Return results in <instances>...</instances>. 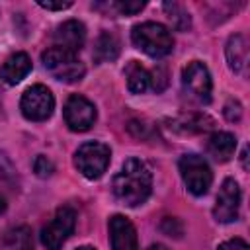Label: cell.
<instances>
[{"instance_id":"cell-1","label":"cell","mask_w":250,"mask_h":250,"mask_svg":"<svg viewBox=\"0 0 250 250\" xmlns=\"http://www.w3.org/2000/svg\"><path fill=\"white\" fill-rule=\"evenodd\" d=\"M111 189L113 195L127 207H137L145 203L152 191L150 168L141 158H127L121 170L115 174Z\"/></svg>"},{"instance_id":"cell-2","label":"cell","mask_w":250,"mask_h":250,"mask_svg":"<svg viewBox=\"0 0 250 250\" xmlns=\"http://www.w3.org/2000/svg\"><path fill=\"white\" fill-rule=\"evenodd\" d=\"M131 39L137 49H141L143 53H146L148 57H154V59H162V57L170 55L174 49L172 33L168 31L166 25H162L158 21L137 23L131 29Z\"/></svg>"},{"instance_id":"cell-3","label":"cell","mask_w":250,"mask_h":250,"mask_svg":"<svg viewBox=\"0 0 250 250\" xmlns=\"http://www.w3.org/2000/svg\"><path fill=\"white\" fill-rule=\"evenodd\" d=\"M41 61H43V66L45 70L61 80V82H66V84H72V82H78L84 78L86 74V66L84 62L70 51H64V49H59V47H51L47 49L43 55H41Z\"/></svg>"},{"instance_id":"cell-4","label":"cell","mask_w":250,"mask_h":250,"mask_svg":"<svg viewBox=\"0 0 250 250\" xmlns=\"http://www.w3.org/2000/svg\"><path fill=\"white\" fill-rule=\"evenodd\" d=\"M111 160V150L107 145L98 141H88L74 152V164L78 172L88 180H98L104 176Z\"/></svg>"},{"instance_id":"cell-5","label":"cell","mask_w":250,"mask_h":250,"mask_svg":"<svg viewBox=\"0 0 250 250\" xmlns=\"http://www.w3.org/2000/svg\"><path fill=\"white\" fill-rule=\"evenodd\" d=\"M182 180L188 188L189 193L193 195H203L209 191L211 182H213V172L209 164L205 162L203 156L199 154H184L178 162Z\"/></svg>"},{"instance_id":"cell-6","label":"cell","mask_w":250,"mask_h":250,"mask_svg":"<svg viewBox=\"0 0 250 250\" xmlns=\"http://www.w3.org/2000/svg\"><path fill=\"white\" fill-rule=\"evenodd\" d=\"M20 109L23 113L25 119L29 121H45L53 115L55 109V96L53 92L43 86V84H35L29 86L20 102Z\"/></svg>"},{"instance_id":"cell-7","label":"cell","mask_w":250,"mask_h":250,"mask_svg":"<svg viewBox=\"0 0 250 250\" xmlns=\"http://www.w3.org/2000/svg\"><path fill=\"white\" fill-rule=\"evenodd\" d=\"M76 227V213L70 207H61L53 221L43 227L41 230V242L47 250H61V246L66 242V238L72 234Z\"/></svg>"},{"instance_id":"cell-8","label":"cell","mask_w":250,"mask_h":250,"mask_svg":"<svg viewBox=\"0 0 250 250\" xmlns=\"http://www.w3.org/2000/svg\"><path fill=\"white\" fill-rule=\"evenodd\" d=\"M182 84H184V90L193 100H197L201 104H207L211 100L213 82H211V74H209L207 66L201 61L188 62V66L182 72Z\"/></svg>"},{"instance_id":"cell-9","label":"cell","mask_w":250,"mask_h":250,"mask_svg":"<svg viewBox=\"0 0 250 250\" xmlns=\"http://www.w3.org/2000/svg\"><path fill=\"white\" fill-rule=\"evenodd\" d=\"M96 117H98L96 105L88 98L74 94L66 100V104H64V123L68 125L70 131H76V133L88 131L96 123Z\"/></svg>"},{"instance_id":"cell-10","label":"cell","mask_w":250,"mask_h":250,"mask_svg":"<svg viewBox=\"0 0 250 250\" xmlns=\"http://www.w3.org/2000/svg\"><path fill=\"white\" fill-rule=\"evenodd\" d=\"M238 207H240V188L232 178H227L217 193L213 217L217 223H232L238 217Z\"/></svg>"},{"instance_id":"cell-11","label":"cell","mask_w":250,"mask_h":250,"mask_svg":"<svg viewBox=\"0 0 250 250\" xmlns=\"http://www.w3.org/2000/svg\"><path fill=\"white\" fill-rule=\"evenodd\" d=\"M53 39H55V47L64 49V51H70V53L76 55L84 47L86 27L78 20H66L61 25H57V29L53 33Z\"/></svg>"},{"instance_id":"cell-12","label":"cell","mask_w":250,"mask_h":250,"mask_svg":"<svg viewBox=\"0 0 250 250\" xmlns=\"http://www.w3.org/2000/svg\"><path fill=\"white\" fill-rule=\"evenodd\" d=\"M109 240L111 250H137V230L133 223L123 215L109 219Z\"/></svg>"},{"instance_id":"cell-13","label":"cell","mask_w":250,"mask_h":250,"mask_svg":"<svg viewBox=\"0 0 250 250\" xmlns=\"http://www.w3.org/2000/svg\"><path fill=\"white\" fill-rule=\"evenodd\" d=\"M225 55H227V62H229L230 70L234 74L244 76L246 68H248V41H246V37L240 33L230 35L227 41Z\"/></svg>"},{"instance_id":"cell-14","label":"cell","mask_w":250,"mask_h":250,"mask_svg":"<svg viewBox=\"0 0 250 250\" xmlns=\"http://www.w3.org/2000/svg\"><path fill=\"white\" fill-rule=\"evenodd\" d=\"M29 72H31V59L25 53H14L4 61V64L0 68V78H2V82L16 86Z\"/></svg>"},{"instance_id":"cell-15","label":"cell","mask_w":250,"mask_h":250,"mask_svg":"<svg viewBox=\"0 0 250 250\" xmlns=\"http://www.w3.org/2000/svg\"><path fill=\"white\" fill-rule=\"evenodd\" d=\"M234 148H236V137L227 131L213 133L207 141V152L217 162H227L234 154Z\"/></svg>"},{"instance_id":"cell-16","label":"cell","mask_w":250,"mask_h":250,"mask_svg":"<svg viewBox=\"0 0 250 250\" xmlns=\"http://www.w3.org/2000/svg\"><path fill=\"white\" fill-rule=\"evenodd\" d=\"M125 78H127V88L133 94H143L150 86V72L139 61H131L125 66Z\"/></svg>"},{"instance_id":"cell-17","label":"cell","mask_w":250,"mask_h":250,"mask_svg":"<svg viewBox=\"0 0 250 250\" xmlns=\"http://www.w3.org/2000/svg\"><path fill=\"white\" fill-rule=\"evenodd\" d=\"M119 55V41L113 33L104 31L98 39H96V47H94V59L98 62H111L115 61Z\"/></svg>"},{"instance_id":"cell-18","label":"cell","mask_w":250,"mask_h":250,"mask_svg":"<svg viewBox=\"0 0 250 250\" xmlns=\"http://www.w3.org/2000/svg\"><path fill=\"white\" fill-rule=\"evenodd\" d=\"M6 250H33L31 232L27 227H16L12 229L4 238Z\"/></svg>"},{"instance_id":"cell-19","label":"cell","mask_w":250,"mask_h":250,"mask_svg":"<svg viewBox=\"0 0 250 250\" xmlns=\"http://www.w3.org/2000/svg\"><path fill=\"white\" fill-rule=\"evenodd\" d=\"M162 8H164V12H166V16H168V20H170V23H172L174 29H178V31L189 29L191 18H189V14H188L180 4H176V2H166V4H162Z\"/></svg>"},{"instance_id":"cell-20","label":"cell","mask_w":250,"mask_h":250,"mask_svg":"<svg viewBox=\"0 0 250 250\" xmlns=\"http://www.w3.org/2000/svg\"><path fill=\"white\" fill-rule=\"evenodd\" d=\"M180 125H184V127H182L184 133H193V131L197 133V131H207V129H211V127H213V121H211L207 115H189V117L180 119L178 125H174V127H180Z\"/></svg>"},{"instance_id":"cell-21","label":"cell","mask_w":250,"mask_h":250,"mask_svg":"<svg viewBox=\"0 0 250 250\" xmlns=\"http://www.w3.org/2000/svg\"><path fill=\"white\" fill-rule=\"evenodd\" d=\"M111 6L123 16H133L145 8V2L143 0H119V2H113Z\"/></svg>"},{"instance_id":"cell-22","label":"cell","mask_w":250,"mask_h":250,"mask_svg":"<svg viewBox=\"0 0 250 250\" xmlns=\"http://www.w3.org/2000/svg\"><path fill=\"white\" fill-rule=\"evenodd\" d=\"M33 170L39 178H49L53 172H55V164L45 156V154H39L33 162Z\"/></svg>"},{"instance_id":"cell-23","label":"cell","mask_w":250,"mask_h":250,"mask_svg":"<svg viewBox=\"0 0 250 250\" xmlns=\"http://www.w3.org/2000/svg\"><path fill=\"white\" fill-rule=\"evenodd\" d=\"M160 229H162V232H164V234H168V236H176V238H180V236H182V232H184L182 223H180L178 219H172V217H166V219L162 221Z\"/></svg>"},{"instance_id":"cell-24","label":"cell","mask_w":250,"mask_h":250,"mask_svg":"<svg viewBox=\"0 0 250 250\" xmlns=\"http://www.w3.org/2000/svg\"><path fill=\"white\" fill-rule=\"evenodd\" d=\"M150 84H152V88H154L156 92H160V90L166 88V84H168V72H166L164 66H156V68L152 70V74H150Z\"/></svg>"},{"instance_id":"cell-25","label":"cell","mask_w":250,"mask_h":250,"mask_svg":"<svg viewBox=\"0 0 250 250\" xmlns=\"http://www.w3.org/2000/svg\"><path fill=\"white\" fill-rule=\"evenodd\" d=\"M223 113H225V117H227L229 121H238V119L242 117V105H240V102L229 100V102L225 104V107H223Z\"/></svg>"},{"instance_id":"cell-26","label":"cell","mask_w":250,"mask_h":250,"mask_svg":"<svg viewBox=\"0 0 250 250\" xmlns=\"http://www.w3.org/2000/svg\"><path fill=\"white\" fill-rule=\"evenodd\" d=\"M14 174H16V170H14L12 160L4 152H0V180H12Z\"/></svg>"},{"instance_id":"cell-27","label":"cell","mask_w":250,"mask_h":250,"mask_svg":"<svg viewBox=\"0 0 250 250\" xmlns=\"http://www.w3.org/2000/svg\"><path fill=\"white\" fill-rule=\"evenodd\" d=\"M217 250H250L246 240L242 238H230V240H225L223 244H219Z\"/></svg>"},{"instance_id":"cell-28","label":"cell","mask_w":250,"mask_h":250,"mask_svg":"<svg viewBox=\"0 0 250 250\" xmlns=\"http://www.w3.org/2000/svg\"><path fill=\"white\" fill-rule=\"evenodd\" d=\"M41 8H45V10H66V8H70L72 6V2L70 0H59V2H53V0H39L37 2Z\"/></svg>"},{"instance_id":"cell-29","label":"cell","mask_w":250,"mask_h":250,"mask_svg":"<svg viewBox=\"0 0 250 250\" xmlns=\"http://www.w3.org/2000/svg\"><path fill=\"white\" fill-rule=\"evenodd\" d=\"M240 158H242V168H244V170H248V162H246V158H248V148H244V150H242Z\"/></svg>"},{"instance_id":"cell-30","label":"cell","mask_w":250,"mask_h":250,"mask_svg":"<svg viewBox=\"0 0 250 250\" xmlns=\"http://www.w3.org/2000/svg\"><path fill=\"white\" fill-rule=\"evenodd\" d=\"M148 250H168V248H166L164 244H152V246H150Z\"/></svg>"},{"instance_id":"cell-31","label":"cell","mask_w":250,"mask_h":250,"mask_svg":"<svg viewBox=\"0 0 250 250\" xmlns=\"http://www.w3.org/2000/svg\"><path fill=\"white\" fill-rule=\"evenodd\" d=\"M6 211V199L0 195V213H4Z\"/></svg>"},{"instance_id":"cell-32","label":"cell","mask_w":250,"mask_h":250,"mask_svg":"<svg viewBox=\"0 0 250 250\" xmlns=\"http://www.w3.org/2000/svg\"><path fill=\"white\" fill-rule=\"evenodd\" d=\"M76 250H96V248H92V246H80V248H76Z\"/></svg>"}]
</instances>
